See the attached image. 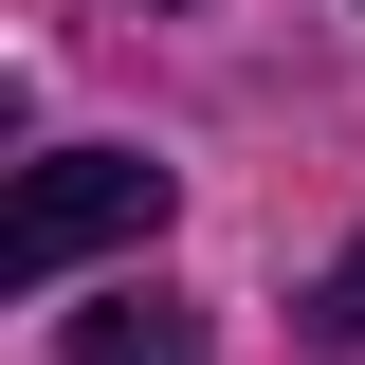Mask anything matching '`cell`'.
Returning a JSON list of instances; mask_svg holds the SVG:
<instances>
[{
	"label": "cell",
	"instance_id": "1",
	"mask_svg": "<svg viewBox=\"0 0 365 365\" xmlns=\"http://www.w3.org/2000/svg\"><path fill=\"white\" fill-rule=\"evenodd\" d=\"M182 165H146V146H55V165H19V220H0V292H55L73 256H110V237H165Z\"/></svg>",
	"mask_w": 365,
	"mask_h": 365
},
{
	"label": "cell",
	"instance_id": "2",
	"mask_svg": "<svg viewBox=\"0 0 365 365\" xmlns=\"http://www.w3.org/2000/svg\"><path fill=\"white\" fill-rule=\"evenodd\" d=\"M73 365H201V311L182 292H110V311H73Z\"/></svg>",
	"mask_w": 365,
	"mask_h": 365
},
{
	"label": "cell",
	"instance_id": "3",
	"mask_svg": "<svg viewBox=\"0 0 365 365\" xmlns=\"http://www.w3.org/2000/svg\"><path fill=\"white\" fill-rule=\"evenodd\" d=\"M329 347H365V237L329 256Z\"/></svg>",
	"mask_w": 365,
	"mask_h": 365
}]
</instances>
